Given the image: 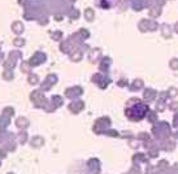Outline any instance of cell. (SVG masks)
I'll return each instance as SVG.
<instances>
[{
    "mask_svg": "<svg viewBox=\"0 0 178 174\" xmlns=\"http://www.w3.org/2000/svg\"><path fill=\"white\" fill-rule=\"evenodd\" d=\"M135 108H137V110L130 106V108L126 110V114L130 117V120H142V118L144 117V114L148 112V106L142 104V103H137Z\"/></svg>",
    "mask_w": 178,
    "mask_h": 174,
    "instance_id": "cell-1",
    "label": "cell"
}]
</instances>
